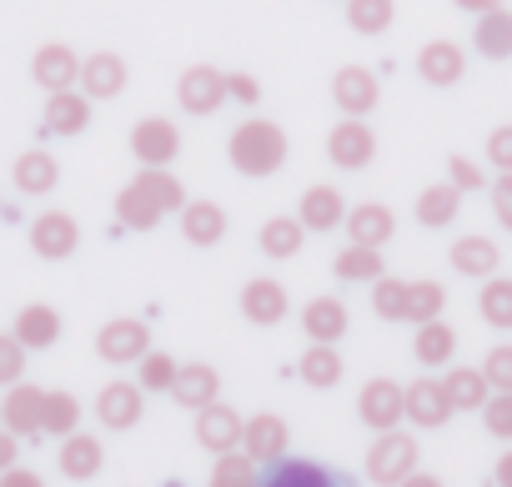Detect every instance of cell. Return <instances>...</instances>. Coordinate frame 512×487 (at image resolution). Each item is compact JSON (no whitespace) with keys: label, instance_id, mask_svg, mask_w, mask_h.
<instances>
[{"label":"cell","instance_id":"cell-1","mask_svg":"<svg viewBox=\"0 0 512 487\" xmlns=\"http://www.w3.org/2000/svg\"><path fill=\"white\" fill-rule=\"evenodd\" d=\"M287 151H292L287 146V131L277 121H267V116L241 121L231 131V141H226V156H231V166L241 176H272V171H282L287 166Z\"/></svg>","mask_w":512,"mask_h":487},{"label":"cell","instance_id":"cell-2","mask_svg":"<svg viewBox=\"0 0 512 487\" xmlns=\"http://www.w3.org/2000/svg\"><path fill=\"white\" fill-rule=\"evenodd\" d=\"M417 462H422V447H417L412 432H402V427L377 432V442L367 447V482H377V487H397L407 472H417Z\"/></svg>","mask_w":512,"mask_h":487},{"label":"cell","instance_id":"cell-3","mask_svg":"<svg viewBox=\"0 0 512 487\" xmlns=\"http://www.w3.org/2000/svg\"><path fill=\"white\" fill-rule=\"evenodd\" d=\"M327 161L337 171H367L377 161V131L367 126V116H342L327 131Z\"/></svg>","mask_w":512,"mask_h":487},{"label":"cell","instance_id":"cell-4","mask_svg":"<svg viewBox=\"0 0 512 487\" xmlns=\"http://www.w3.org/2000/svg\"><path fill=\"white\" fill-rule=\"evenodd\" d=\"M357 417H362L372 432H392V427H402V417H407V387L392 382V377H372V382H362V392H357Z\"/></svg>","mask_w":512,"mask_h":487},{"label":"cell","instance_id":"cell-5","mask_svg":"<svg viewBox=\"0 0 512 487\" xmlns=\"http://www.w3.org/2000/svg\"><path fill=\"white\" fill-rule=\"evenodd\" d=\"M151 352V327L136 322V317H116L96 332V357L111 362V367H131Z\"/></svg>","mask_w":512,"mask_h":487},{"label":"cell","instance_id":"cell-6","mask_svg":"<svg viewBox=\"0 0 512 487\" xmlns=\"http://www.w3.org/2000/svg\"><path fill=\"white\" fill-rule=\"evenodd\" d=\"M176 101L186 116H216L226 101V71L216 66H186L176 81Z\"/></svg>","mask_w":512,"mask_h":487},{"label":"cell","instance_id":"cell-7","mask_svg":"<svg viewBox=\"0 0 512 487\" xmlns=\"http://www.w3.org/2000/svg\"><path fill=\"white\" fill-rule=\"evenodd\" d=\"M262 487H357V482L327 462H312V457H277L262 472Z\"/></svg>","mask_w":512,"mask_h":487},{"label":"cell","instance_id":"cell-8","mask_svg":"<svg viewBox=\"0 0 512 487\" xmlns=\"http://www.w3.org/2000/svg\"><path fill=\"white\" fill-rule=\"evenodd\" d=\"M81 247V226L71 211H41L31 221V252L46 257V262H66L71 252Z\"/></svg>","mask_w":512,"mask_h":487},{"label":"cell","instance_id":"cell-9","mask_svg":"<svg viewBox=\"0 0 512 487\" xmlns=\"http://www.w3.org/2000/svg\"><path fill=\"white\" fill-rule=\"evenodd\" d=\"M287 447H292V427H287L277 412L246 417V427H241V452H246V457H256L262 467H272L277 457H287Z\"/></svg>","mask_w":512,"mask_h":487},{"label":"cell","instance_id":"cell-10","mask_svg":"<svg viewBox=\"0 0 512 487\" xmlns=\"http://www.w3.org/2000/svg\"><path fill=\"white\" fill-rule=\"evenodd\" d=\"M287 312H292V297H287L282 282L251 277V282L241 287V317H246L251 327H277V322H287Z\"/></svg>","mask_w":512,"mask_h":487},{"label":"cell","instance_id":"cell-11","mask_svg":"<svg viewBox=\"0 0 512 487\" xmlns=\"http://www.w3.org/2000/svg\"><path fill=\"white\" fill-rule=\"evenodd\" d=\"M131 156H136L141 166H171V161L181 156V131H176L166 116H146V121H136V131H131Z\"/></svg>","mask_w":512,"mask_h":487},{"label":"cell","instance_id":"cell-12","mask_svg":"<svg viewBox=\"0 0 512 487\" xmlns=\"http://www.w3.org/2000/svg\"><path fill=\"white\" fill-rule=\"evenodd\" d=\"M141 412H146V387L141 382H106L101 397H96V417L111 432H131L141 422Z\"/></svg>","mask_w":512,"mask_h":487},{"label":"cell","instance_id":"cell-13","mask_svg":"<svg viewBox=\"0 0 512 487\" xmlns=\"http://www.w3.org/2000/svg\"><path fill=\"white\" fill-rule=\"evenodd\" d=\"M452 397H447V387L437 382V377H417V382H407V422L412 427H422V432H437V427H447L452 422Z\"/></svg>","mask_w":512,"mask_h":487},{"label":"cell","instance_id":"cell-14","mask_svg":"<svg viewBox=\"0 0 512 487\" xmlns=\"http://www.w3.org/2000/svg\"><path fill=\"white\" fill-rule=\"evenodd\" d=\"M241 427H246V417H241L236 407H226L221 397L196 412V442H201L206 452H216V457L241 447Z\"/></svg>","mask_w":512,"mask_h":487},{"label":"cell","instance_id":"cell-15","mask_svg":"<svg viewBox=\"0 0 512 487\" xmlns=\"http://www.w3.org/2000/svg\"><path fill=\"white\" fill-rule=\"evenodd\" d=\"M41 407H46V387H31L26 377L0 397V427L16 437H41Z\"/></svg>","mask_w":512,"mask_h":487},{"label":"cell","instance_id":"cell-16","mask_svg":"<svg viewBox=\"0 0 512 487\" xmlns=\"http://www.w3.org/2000/svg\"><path fill=\"white\" fill-rule=\"evenodd\" d=\"M332 101H337L342 116H372L377 101H382V86H377V76L367 66H342L332 76Z\"/></svg>","mask_w":512,"mask_h":487},{"label":"cell","instance_id":"cell-17","mask_svg":"<svg viewBox=\"0 0 512 487\" xmlns=\"http://www.w3.org/2000/svg\"><path fill=\"white\" fill-rule=\"evenodd\" d=\"M417 76L432 86V91H447L467 76V51L457 41H427L417 51Z\"/></svg>","mask_w":512,"mask_h":487},{"label":"cell","instance_id":"cell-18","mask_svg":"<svg viewBox=\"0 0 512 487\" xmlns=\"http://www.w3.org/2000/svg\"><path fill=\"white\" fill-rule=\"evenodd\" d=\"M31 81L51 96V91H71L76 81H81V56L71 51V46H61V41H51V46H41L36 56H31Z\"/></svg>","mask_w":512,"mask_h":487},{"label":"cell","instance_id":"cell-19","mask_svg":"<svg viewBox=\"0 0 512 487\" xmlns=\"http://www.w3.org/2000/svg\"><path fill=\"white\" fill-rule=\"evenodd\" d=\"M126 81H131V71H126V61L116 56V51H91L86 61H81V91L91 96V101H116L121 91H126Z\"/></svg>","mask_w":512,"mask_h":487},{"label":"cell","instance_id":"cell-20","mask_svg":"<svg viewBox=\"0 0 512 487\" xmlns=\"http://www.w3.org/2000/svg\"><path fill=\"white\" fill-rule=\"evenodd\" d=\"M216 397H221V372L211 362H181V372L171 382V402L186 407V412H201Z\"/></svg>","mask_w":512,"mask_h":487},{"label":"cell","instance_id":"cell-21","mask_svg":"<svg viewBox=\"0 0 512 487\" xmlns=\"http://www.w3.org/2000/svg\"><path fill=\"white\" fill-rule=\"evenodd\" d=\"M347 241H357V247H387V241L397 236V216L382 206V201H362L347 211Z\"/></svg>","mask_w":512,"mask_h":487},{"label":"cell","instance_id":"cell-22","mask_svg":"<svg viewBox=\"0 0 512 487\" xmlns=\"http://www.w3.org/2000/svg\"><path fill=\"white\" fill-rule=\"evenodd\" d=\"M302 332H307L312 342H342V337L352 332L347 302H342V297H312V302L302 307Z\"/></svg>","mask_w":512,"mask_h":487},{"label":"cell","instance_id":"cell-23","mask_svg":"<svg viewBox=\"0 0 512 487\" xmlns=\"http://www.w3.org/2000/svg\"><path fill=\"white\" fill-rule=\"evenodd\" d=\"M447 257H452V272H462V277H472V282H487V277H497V267H502V252H497L492 236H457Z\"/></svg>","mask_w":512,"mask_h":487},{"label":"cell","instance_id":"cell-24","mask_svg":"<svg viewBox=\"0 0 512 487\" xmlns=\"http://www.w3.org/2000/svg\"><path fill=\"white\" fill-rule=\"evenodd\" d=\"M46 131L51 136H81V131H91V96L86 91H51L46 96Z\"/></svg>","mask_w":512,"mask_h":487},{"label":"cell","instance_id":"cell-25","mask_svg":"<svg viewBox=\"0 0 512 487\" xmlns=\"http://www.w3.org/2000/svg\"><path fill=\"white\" fill-rule=\"evenodd\" d=\"M11 181H16L21 196H51L56 181H61V161L51 151H41V146L36 151H21L16 166H11Z\"/></svg>","mask_w":512,"mask_h":487},{"label":"cell","instance_id":"cell-26","mask_svg":"<svg viewBox=\"0 0 512 487\" xmlns=\"http://www.w3.org/2000/svg\"><path fill=\"white\" fill-rule=\"evenodd\" d=\"M297 216L307 231H337L347 221V196L337 186H307L297 201Z\"/></svg>","mask_w":512,"mask_h":487},{"label":"cell","instance_id":"cell-27","mask_svg":"<svg viewBox=\"0 0 512 487\" xmlns=\"http://www.w3.org/2000/svg\"><path fill=\"white\" fill-rule=\"evenodd\" d=\"M161 216H166V211H161V201H156L136 176L116 191V221H121L126 231H156V226H161Z\"/></svg>","mask_w":512,"mask_h":487},{"label":"cell","instance_id":"cell-28","mask_svg":"<svg viewBox=\"0 0 512 487\" xmlns=\"http://www.w3.org/2000/svg\"><path fill=\"white\" fill-rule=\"evenodd\" d=\"M11 332L21 337L26 352H46V347L61 342V312L46 307V302H31V307L16 312V327H11Z\"/></svg>","mask_w":512,"mask_h":487},{"label":"cell","instance_id":"cell-29","mask_svg":"<svg viewBox=\"0 0 512 487\" xmlns=\"http://www.w3.org/2000/svg\"><path fill=\"white\" fill-rule=\"evenodd\" d=\"M61 472L71 477V482H91L101 467H106V447H101V437H91V432H71V437H61Z\"/></svg>","mask_w":512,"mask_h":487},{"label":"cell","instance_id":"cell-30","mask_svg":"<svg viewBox=\"0 0 512 487\" xmlns=\"http://www.w3.org/2000/svg\"><path fill=\"white\" fill-rule=\"evenodd\" d=\"M181 236L191 247H221L226 236V211L216 201H186L181 206Z\"/></svg>","mask_w":512,"mask_h":487},{"label":"cell","instance_id":"cell-31","mask_svg":"<svg viewBox=\"0 0 512 487\" xmlns=\"http://www.w3.org/2000/svg\"><path fill=\"white\" fill-rule=\"evenodd\" d=\"M442 387H447V397H452L457 412H482L487 397H492V382H487L482 367H447Z\"/></svg>","mask_w":512,"mask_h":487},{"label":"cell","instance_id":"cell-32","mask_svg":"<svg viewBox=\"0 0 512 487\" xmlns=\"http://www.w3.org/2000/svg\"><path fill=\"white\" fill-rule=\"evenodd\" d=\"M412 357L422 362V367H452V357H457V332L437 317V322H422L417 327V337H412Z\"/></svg>","mask_w":512,"mask_h":487},{"label":"cell","instance_id":"cell-33","mask_svg":"<svg viewBox=\"0 0 512 487\" xmlns=\"http://www.w3.org/2000/svg\"><path fill=\"white\" fill-rule=\"evenodd\" d=\"M472 46H477V56H487V61H507V56H512V11L497 6V11L477 16Z\"/></svg>","mask_w":512,"mask_h":487},{"label":"cell","instance_id":"cell-34","mask_svg":"<svg viewBox=\"0 0 512 487\" xmlns=\"http://www.w3.org/2000/svg\"><path fill=\"white\" fill-rule=\"evenodd\" d=\"M332 272H337V282H367L372 287L377 277H387V262H382V247H357V241H347L332 262Z\"/></svg>","mask_w":512,"mask_h":487},{"label":"cell","instance_id":"cell-35","mask_svg":"<svg viewBox=\"0 0 512 487\" xmlns=\"http://www.w3.org/2000/svg\"><path fill=\"white\" fill-rule=\"evenodd\" d=\"M256 241H262V252H267V257L287 262V257H297V252H302L307 226H302V216H272V221H262Z\"/></svg>","mask_w":512,"mask_h":487},{"label":"cell","instance_id":"cell-36","mask_svg":"<svg viewBox=\"0 0 512 487\" xmlns=\"http://www.w3.org/2000/svg\"><path fill=\"white\" fill-rule=\"evenodd\" d=\"M457 211H462V191L452 186V181H437V186H427L422 196H417V221L422 226H452L457 221Z\"/></svg>","mask_w":512,"mask_h":487},{"label":"cell","instance_id":"cell-37","mask_svg":"<svg viewBox=\"0 0 512 487\" xmlns=\"http://www.w3.org/2000/svg\"><path fill=\"white\" fill-rule=\"evenodd\" d=\"M206 487H262V462L246 457L241 447H236V452H221V457L211 462Z\"/></svg>","mask_w":512,"mask_h":487},{"label":"cell","instance_id":"cell-38","mask_svg":"<svg viewBox=\"0 0 512 487\" xmlns=\"http://www.w3.org/2000/svg\"><path fill=\"white\" fill-rule=\"evenodd\" d=\"M342 352H337V342H312L307 352H302V382L307 387H337L342 382Z\"/></svg>","mask_w":512,"mask_h":487},{"label":"cell","instance_id":"cell-39","mask_svg":"<svg viewBox=\"0 0 512 487\" xmlns=\"http://www.w3.org/2000/svg\"><path fill=\"white\" fill-rule=\"evenodd\" d=\"M477 312H482L487 327L512 332V277H487L482 292H477Z\"/></svg>","mask_w":512,"mask_h":487},{"label":"cell","instance_id":"cell-40","mask_svg":"<svg viewBox=\"0 0 512 487\" xmlns=\"http://www.w3.org/2000/svg\"><path fill=\"white\" fill-rule=\"evenodd\" d=\"M397 21V0H347V26L357 36H382Z\"/></svg>","mask_w":512,"mask_h":487},{"label":"cell","instance_id":"cell-41","mask_svg":"<svg viewBox=\"0 0 512 487\" xmlns=\"http://www.w3.org/2000/svg\"><path fill=\"white\" fill-rule=\"evenodd\" d=\"M447 307V287L442 282H407V322L422 327V322H437Z\"/></svg>","mask_w":512,"mask_h":487},{"label":"cell","instance_id":"cell-42","mask_svg":"<svg viewBox=\"0 0 512 487\" xmlns=\"http://www.w3.org/2000/svg\"><path fill=\"white\" fill-rule=\"evenodd\" d=\"M81 427V402L71 392H46V407H41V432L51 437H71Z\"/></svg>","mask_w":512,"mask_h":487},{"label":"cell","instance_id":"cell-43","mask_svg":"<svg viewBox=\"0 0 512 487\" xmlns=\"http://www.w3.org/2000/svg\"><path fill=\"white\" fill-rule=\"evenodd\" d=\"M372 312L382 322H407V282L402 277H377L372 282Z\"/></svg>","mask_w":512,"mask_h":487},{"label":"cell","instance_id":"cell-44","mask_svg":"<svg viewBox=\"0 0 512 487\" xmlns=\"http://www.w3.org/2000/svg\"><path fill=\"white\" fill-rule=\"evenodd\" d=\"M136 367H141L136 382H141L146 392H171V382H176V372H181V362H176L171 352H146Z\"/></svg>","mask_w":512,"mask_h":487},{"label":"cell","instance_id":"cell-45","mask_svg":"<svg viewBox=\"0 0 512 487\" xmlns=\"http://www.w3.org/2000/svg\"><path fill=\"white\" fill-rule=\"evenodd\" d=\"M447 181H452L462 196H467V191H487V186H492V181H487V171H482L472 156H462V151H452V156H447Z\"/></svg>","mask_w":512,"mask_h":487},{"label":"cell","instance_id":"cell-46","mask_svg":"<svg viewBox=\"0 0 512 487\" xmlns=\"http://www.w3.org/2000/svg\"><path fill=\"white\" fill-rule=\"evenodd\" d=\"M26 377V347L16 332H0V387H16Z\"/></svg>","mask_w":512,"mask_h":487},{"label":"cell","instance_id":"cell-47","mask_svg":"<svg viewBox=\"0 0 512 487\" xmlns=\"http://www.w3.org/2000/svg\"><path fill=\"white\" fill-rule=\"evenodd\" d=\"M482 427H487L497 442H512V392H492V397H487Z\"/></svg>","mask_w":512,"mask_h":487},{"label":"cell","instance_id":"cell-48","mask_svg":"<svg viewBox=\"0 0 512 487\" xmlns=\"http://www.w3.org/2000/svg\"><path fill=\"white\" fill-rule=\"evenodd\" d=\"M482 372H487L492 392H512V347H507V342L492 347V352L482 357Z\"/></svg>","mask_w":512,"mask_h":487},{"label":"cell","instance_id":"cell-49","mask_svg":"<svg viewBox=\"0 0 512 487\" xmlns=\"http://www.w3.org/2000/svg\"><path fill=\"white\" fill-rule=\"evenodd\" d=\"M487 196H492V216L502 221V231H512V171H497Z\"/></svg>","mask_w":512,"mask_h":487},{"label":"cell","instance_id":"cell-50","mask_svg":"<svg viewBox=\"0 0 512 487\" xmlns=\"http://www.w3.org/2000/svg\"><path fill=\"white\" fill-rule=\"evenodd\" d=\"M226 101L256 106V101H262V81H256L251 71H231V76H226Z\"/></svg>","mask_w":512,"mask_h":487},{"label":"cell","instance_id":"cell-51","mask_svg":"<svg viewBox=\"0 0 512 487\" xmlns=\"http://www.w3.org/2000/svg\"><path fill=\"white\" fill-rule=\"evenodd\" d=\"M487 166L492 171H512V126H497L487 136Z\"/></svg>","mask_w":512,"mask_h":487},{"label":"cell","instance_id":"cell-52","mask_svg":"<svg viewBox=\"0 0 512 487\" xmlns=\"http://www.w3.org/2000/svg\"><path fill=\"white\" fill-rule=\"evenodd\" d=\"M0 487H46V482H41V472H31V467L16 462V467L0 472Z\"/></svg>","mask_w":512,"mask_h":487},{"label":"cell","instance_id":"cell-53","mask_svg":"<svg viewBox=\"0 0 512 487\" xmlns=\"http://www.w3.org/2000/svg\"><path fill=\"white\" fill-rule=\"evenodd\" d=\"M16 457H21V437L0 427V472H6V467H16Z\"/></svg>","mask_w":512,"mask_h":487},{"label":"cell","instance_id":"cell-54","mask_svg":"<svg viewBox=\"0 0 512 487\" xmlns=\"http://www.w3.org/2000/svg\"><path fill=\"white\" fill-rule=\"evenodd\" d=\"M397 487H447V482H442L437 472H422V467H417V472H407Z\"/></svg>","mask_w":512,"mask_h":487},{"label":"cell","instance_id":"cell-55","mask_svg":"<svg viewBox=\"0 0 512 487\" xmlns=\"http://www.w3.org/2000/svg\"><path fill=\"white\" fill-rule=\"evenodd\" d=\"M452 6L467 16H487V11H497V0H452Z\"/></svg>","mask_w":512,"mask_h":487},{"label":"cell","instance_id":"cell-56","mask_svg":"<svg viewBox=\"0 0 512 487\" xmlns=\"http://www.w3.org/2000/svg\"><path fill=\"white\" fill-rule=\"evenodd\" d=\"M492 477H497V487H512V452H502V457H497Z\"/></svg>","mask_w":512,"mask_h":487},{"label":"cell","instance_id":"cell-57","mask_svg":"<svg viewBox=\"0 0 512 487\" xmlns=\"http://www.w3.org/2000/svg\"><path fill=\"white\" fill-rule=\"evenodd\" d=\"M0 216H6V201H0Z\"/></svg>","mask_w":512,"mask_h":487},{"label":"cell","instance_id":"cell-58","mask_svg":"<svg viewBox=\"0 0 512 487\" xmlns=\"http://www.w3.org/2000/svg\"><path fill=\"white\" fill-rule=\"evenodd\" d=\"M166 487H181V482H166Z\"/></svg>","mask_w":512,"mask_h":487}]
</instances>
